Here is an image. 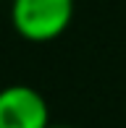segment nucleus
Returning a JSON list of instances; mask_svg holds the SVG:
<instances>
[{
	"instance_id": "2",
	"label": "nucleus",
	"mask_w": 126,
	"mask_h": 128,
	"mask_svg": "<svg viewBox=\"0 0 126 128\" xmlns=\"http://www.w3.org/2000/svg\"><path fill=\"white\" fill-rule=\"evenodd\" d=\"M47 100L29 84L0 89V128H50Z\"/></svg>"
},
{
	"instance_id": "1",
	"label": "nucleus",
	"mask_w": 126,
	"mask_h": 128,
	"mask_svg": "<svg viewBox=\"0 0 126 128\" xmlns=\"http://www.w3.org/2000/svg\"><path fill=\"white\" fill-rule=\"evenodd\" d=\"M74 18V0H11V26L26 42H53Z\"/></svg>"
},
{
	"instance_id": "3",
	"label": "nucleus",
	"mask_w": 126,
	"mask_h": 128,
	"mask_svg": "<svg viewBox=\"0 0 126 128\" xmlns=\"http://www.w3.org/2000/svg\"><path fill=\"white\" fill-rule=\"evenodd\" d=\"M50 128H74V126H50Z\"/></svg>"
}]
</instances>
